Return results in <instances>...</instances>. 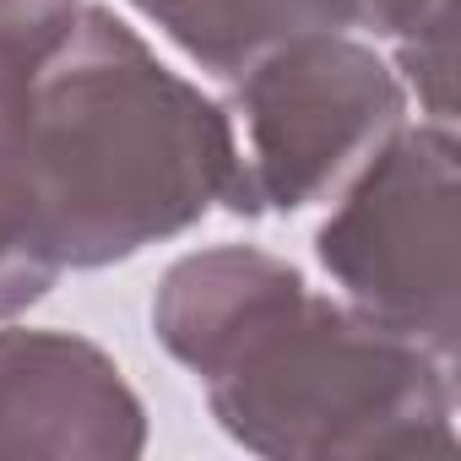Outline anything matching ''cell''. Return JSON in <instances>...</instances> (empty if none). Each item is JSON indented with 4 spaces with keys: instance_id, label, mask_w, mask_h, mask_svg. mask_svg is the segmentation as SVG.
Listing matches in <instances>:
<instances>
[{
    "instance_id": "6da1fadb",
    "label": "cell",
    "mask_w": 461,
    "mask_h": 461,
    "mask_svg": "<svg viewBox=\"0 0 461 461\" xmlns=\"http://www.w3.org/2000/svg\"><path fill=\"white\" fill-rule=\"evenodd\" d=\"M152 331L206 385L222 434L256 456H456V364L348 299H321L272 250L179 256Z\"/></svg>"
},
{
    "instance_id": "7a4b0ae2",
    "label": "cell",
    "mask_w": 461,
    "mask_h": 461,
    "mask_svg": "<svg viewBox=\"0 0 461 461\" xmlns=\"http://www.w3.org/2000/svg\"><path fill=\"white\" fill-rule=\"evenodd\" d=\"M39 206L60 272L141 256L212 206L240 212V136L109 6H87L39 82Z\"/></svg>"
},
{
    "instance_id": "3957f363",
    "label": "cell",
    "mask_w": 461,
    "mask_h": 461,
    "mask_svg": "<svg viewBox=\"0 0 461 461\" xmlns=\"http://www.w3.org/2000/svg\"><path fill=\"white\" fill-rule=\"evenodd\" d=\"M315 256L353 310L456 364V136L450 120L391 131L321 222Z\"/></svg>"
},
{
    "instance_id": "277c9868",
    "label": "cell",
    "mask_w": 461,
    "mask_h": 461,
    "mask_svg": "<svg viewBox=\"0 0 461 461\" xmlns=\"http://www.w3.org/2000/svg\"><path fill=\"white\" fill-rule=\"evenodd\" d=\"M234 82L240 217L299 212L331 195L407 120V82L348 33L294 39Z\"/></svg>"
},
{
    "instance_id": "5b68a950",
    "label": "cell",
    "mask_w": 461,
    "mask_h": 461,
    "mask_svg": "<svg viewBox=\"0 0 461 461\" xmlns=\"http://www.w3.org/2000/svg\"><path fill=\"white\" fill-rule=\"evenodd\" d=\"M147 407L120 364L71 331H0V461H125Z\"/></svg>"
},
{
    "instance_id": "8992f818",
    "label": "cell",
    "mask_w": 461,
    "mask_h": 461,
    "mask_svg": "<svg viewBox=\"0 0 461 461\" xmlns=\"http://www.w3.org/2000/svg\"><path fill=\"white\" fill-rule=\"evenodd\" d=\"M82 0H0V321L60 283L39 206V82Z\"/></svg>"
},
{
    "instance_id": "52a82bcc",
    "label": "cell",
    "mask_w": 461,
    "mask_h": 461,
    "mask_svg": "<svg viewBox=\"0 0 461 461\" xmlns=\"http://www.w3.org/2000/svg\"><path fill=\"white\" fill-rule=\"evenodd\" d=\"M158 28L201 71L240 77L294 39L358 28V0H179Z\"/></svg>"
},
{
    "instance_id": "ba28073f",
    "label": "cell",
    "mask_w": 461,
    "mask_h": 461,
    "mask_svg": "<svg viewBox=\"0 0 461 461\" xmlns=\"http://www.w3.org/2000/svg\"><path fill=\"white\" fill-rule=\"evenodd\" d=\"M358 23H369L396 50V71H407L418 87L429 120H450L456 0H358Z\"/></svg>"
},
{
    "instance_id": "9c48e42d",
    "label": "cell",
    "mask_w": 461,
    "mask_h": 461,
    "mask_svg": "<svg viewBox=\"0 0 461 461\" xmlns=\"http://www.w3.org/2000/svg\"><path fill=\"white\" fill-rule=\"evenodd\" d=\"M131 6H136L141 17H152V23H163V17H168V12L179 6V0H131Z\"/></svg>"
}]
</instances>
